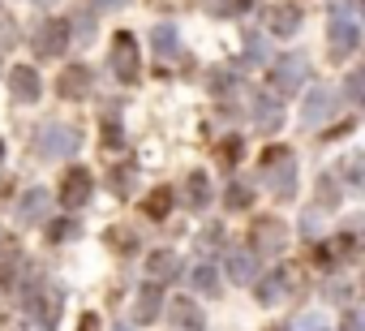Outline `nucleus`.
Wrapping results in <instances>:
<instances>
[{
  "instance_id": "nucleus-1",
  "label": "nucleus",
  "mask_w": 365,
  "mask_h": 331,
  "mask_svg": "<svg viewBox=\"0 0 365 331\" xmlns=\"http://www.w3.org/2000/svg\"><path fill=\"white\" fill-rule=\"evenodd\" d=\"M258 168H262V181H267V190L275 198H292V190H297V159H292V151H284V146L262 151Z\"/></svg>"
},
{
  "instance_id": "nucleus-2",
  "label": "nucleus",
  "mask_w": 365,
  "mask_h": 331,
  "mask_svg": "<svg viewBox=\"0 0 365 331\" xmlns=\"http://www.w3.org/2000/svg\"><path fill=\"white\" fill-rule=\"evenodd\" d=\"M78 146H82V133H78L73 125H65V121H48V125L35 133L39 159H65V155H73Z\"/></svg>"
},
{
  "instance_id": "nucleus-3",
  "label": "nucleus",
  "mask_w": 365,
  "mask_h": 331,
  "mask_svg": "<svg viewBox=\"0 0 365 331\" xmlns=\"http://www.w3.org/2000/svg\"><path fill=\"white\" fill-rule=\"evenodd\" d=\"M22 305L35 314L39 327H56L61 322V310H65V292L61 288H39V284H22Z\"/></svg>"
},
{
  "instance_id": "nucleus-4",
  "label": "nucleus",
  "mask_w": 365,
  "mask_h": 331,
  "mask_svg": "<svg viewBox=\"0 0 365 331\" xmlns=\"http://www.w3.org/2000/svg\"><path fill=\"white\" fill-rule=\"evenodd\" d=\"M361 48V26L352 18H331L327 22V56L331 61H348Z\"/></svg>"
},
{
  "instance_id": "nucleus-5",
  "label": "nucleus",
  "mask_w": 365,
  "mask_h": 331,
  "mask_svg": "<svg viewBox=\"0 0 365 331\" xmlns=\"http://www.w3.org/2000/svg\"><path fill=\"white\" fill-rule=\"evenodd\" d=\"M112 73L125 82V86H133L138 82V44H133V35L129 31H120L116 39H112Z\"/></svg>"
},
{
  "instance_id": "nucleus-6",
  "label": "nucleus",
  "mask_w": 365,
  "mask_h": 331,
  "mask_svg": "<svg viewBox=\"0 0 365 331\" xmlns=\"http://www.w3.org/2000/svg\"><path fill=\"white\" fill-rule=\"evenodd\" d=\"M335 108H339V91H331V86H314V91L305 95V103H301V121H305L309 129H318L322 121L335 116Z\"/></svg>"
},
{
  "instance_id": "nucleus-7",
  "label": "nucleus",
  "mask_w": 365,
  "mask_h": 331,
  "mask_svg": "<svg viewBox=\"0 0 365 331\" xmlns=\"http://www.w3.org/2000/svg\"><path fill=\"white\" fill-rule=\"evenodd\" d=\"M35 52L39 56H65L69 52V22L65 18H48L39 31H35Z\"/></svg>"
},
{
  "instance_id": "nucleus-8",
  "label": "nucleus",
  "mask_w": 365,
  "mask_h": 331,
  "mask_svg": "<svg viewBox=\"0 0 365 331\" xmlns=\"http://www.w3.org/2000/svg\"><path fill=\"white\" fill-rule=\"evenodd\" d=\"M305 78H309V61H305L301 52L279 56V61H275V69H271V86H275V91H297Z\"/></svg>"
},
{
  "instance_id": "nucleus-9",
  "label": "nucleus",
  "mask_w": 365,
  "mask_h": 331,
  "mask_svg": "<svg viewBox=\"0 0 365 331\" xmlns=\"http://www.w3.org/2000/svg\"><path fill=\"white\" fill-rule=\"evenodd\" d=\"M284 245H288V228H284V220L262 215V220L254 224V250H258V258H271V254H279Z\"/></svg>"
},
{
  "instance_id": "nucleus-10",
  "label": "nucleus",
  "mask_w": 365,
  "mask_h": 331,
  "mask_svg": "<svg viewBox=\"0 0 365 331\" xmlns=\"http://www.w3.org/2000/svg\"><path fill=\"white\" fill-rule=\"evenodd\" d=\"M91 190H95V181H91V173L86 168H69L65 177H61V207H69V211H78V207H86V198H91Z\"/></svg>"
},
{
  "instance_id": "nucleus-11",
  "label": "nucleus",
  "mask_w": 365,
  "mask_h": 331,
  "mask_svg": "<svg viewBox=\"0 0 365 331\" xmlns=\"http://www.w3.org/2000/svg\"><path fill=\"white\" fill-rule=\"evenodd\" d=\"M224 271H228V280L250 284V280L258 275V250H250V245H232V250L224 254Z\"/></svg>"
},
{
  "instance_id": "nucleus-12",
  "label": "nucleus",
  "mask_w": 365,
  "mask_h": 331,
  "mask_svg": "<svg viewBox=\"0 0 365 331\" xmlns=\"http://www.w3.org/2000/svg\"><path fill=\"white\" fill-rule=\"evenodd\" d=\"M48 211H52V194H48L43 185H31V190L18 198V220H22V224H39Z\"/></svg>"
},
{
  "instance_id": "nucleus-13",
  "label": "nucleus",
  "mask_w": 365,
  "mask_h": 331,
  "mask_svg": "<svg viewBox=\"0 0 365 331\" xmlns=\"http://www.w3.org/2000/svg\"><path fill=\"white\" fill-rule=\"evenodd\" d=\"M9 91H14L18 103H35V99L43 95V82H39V73H35L31 65H18V69L9 73Z\"/></svg>"
},
{
  "instance_id": "nucleus-14",
  "label": "nucleus",
  "mask_w": 365,
  "mask_h": 331,
  "mask_svg": "<svg viewBox=\"0 0 365 331\" xmlns=\"http://www.w3.org/2000/svg\"><path fill=\"white\" fill-rule=\"evenodd\" d=\"M254 121H258L262 133H275V129L284 125V103H279L275 95L258 91V95H254Z\"/></svg>"
},
{
  "instance_id": "nucleus-15",
  "label": "nucleus",
  "mask_w": 365,
  "mask_h": 331,
  "mask_svg": "<svg viewBox=\"0 0 365 331\" xmlns=\"http://www.w3.org/2000/svg\"><path fill=\"white\" fill-rule=\"evenodd\" d=\"M91 82H95V78H91L86 65H69V69L56 78V91H61L65 99H86V95H91Z\"/></svg>"
},
{
  "instance_id": "nucleus-16",
  "label": "nucleus",
  "mask_w": 365,
  "mask_h": 331,
  "mask_svg": "<svg viewBox=\"0 0 365 331\" xmlns=\"http://www.w3.org/2000/svg\"><path fill=\"white\" fill-rule=\"evenodd\" d=\"M163 310V288L150 280V284H142L138 288V297H133V318L146 327V322H155V314Z\"/></svg>"
},
{
  "instance_id": "nucleus-17",
  "label": "nucleus",
  "mask_w": 365,
  "mask_h": 331,
  "mask_svg": "<svg viewBox=\"0 0 365 331\" xmlns=\"http://www.w3.org/2000/svg\"><path fill=\"white\" fill-rule=\"evenodd\" d=\"M150 52H155L159 61H172V56L180 52V31H176L172 22H159V26L150 31Z\"/></svg>"
},
{
  "instance_id": "nucleus-18",
  "label": "nucleus",
  "mask_w": 365,
  "mask_h": 331,
  "mask_svg": "<svg viewBox=\"0 0 365 331\" xmlns=\"http://www.w3.org/2000/svg\"><path fill=\"white\" fill-rule=\"evenodd\" d=\"M146 275H150L155 284H168V280L180 275V258H176L172 250H155V254L146 258Z\"/></svg>"
},
{
  "instance_id": "nucleus-19",
  "label": "nucleus",
  "mask_w": 365,
  "mask_h": 331,
  "mask_svg": "<svg viewBox=\"0 0 365 331\" xmlns=\"http://www.w3.org/2000/svg\"><path fill=\"white\" fill-rule=\"evenodd\" d=\"M288 284H292V275L288 271H271V275H262L258 280V305H279L284 301V292H288Z\"/></svg>"
},
{
  "instance_id": "nucleus-20",
  "label": "nucleus",
  "mask_w": 365,
  "mask_h": 331,
  "mask_svg": "<svg viewBox=\"0 0 365 331\" xmlns=\"http://www.w3.org/2000/svg\"><path fill=\"white\" fill-rule=\"evenodd\" d=\"M172 322L185 327V331H202V327H207V314H202L190 297H176V301H172Z\"/></svg>"
},
{
  "instance_id": "nucleus-21",
  "label": "nucleus",
  "mask_w": 365,
  "mask_h": 331,
  "mask_svg": "<svg viewBox=\"0 0 365 331\" xmlns=\"http://www.w3.org/2000/svg\"><path fill=\"white\" fill-rule=\"evenodd\" d=\"M271 31L284 35V39L301 31V9L292 5V0H288V5H279V9H271Z\"/></svg>"
},
{
  "instance_id": "nucleus-22",
  "label": "nucleus",
  "mask_w": 365,
  "mask_h": 331,
  "mask_svg": "<svg viewBox=\"0 0 365 331\" xmlns=\"http://www.w3.org/2000/svg\"><path fill=\"white\" fill-rule=\"evenodd\" d=\"M190 288L202 292V297H220V271H215L211 263H198V267L190 271Z\"/></svg>"
},
{
  "instance_id": "nucleus-23",
  "label": "nucleus",
  "mask_w": 365,
  "mask_h": 331,
  "mask_svg": "<svg viewBox=\"0 0 365 331\" xmlns=\"http://www.w3.org/2000/svg\"><path fill=\"white\" fill-rule=\"evenodd\" d=\"M220 245H224V224H207V228L198 233V241H194L198 258H211V254H215Z\"/></svg>"
},
{
  "instance_id": "nucleus-24",
  "label": "nucleus",
  "mask_w": 365,
  "mask_h": 331,
  "mask_svg": "<svg viewBox=\"0 0 365 331\" xmlns=\"http://www.w3.org/2000/svg\"><path fill=\"white\" fill-rule=\"evenodd\" d=\"M250 203H254V190H250L245 181H232V185L224 190V207H228V211H250Z\"/></svg>"
},
{
  "instance_id": "nucleus-25",
  "label": "nucleus",
  "mask_w": 365,
  "mask_h": 331,
  "mask_svg": "<svg viewBox=\"0 0 365 331\" xmlns=\"http://www.w3.org/2000/svg\"><path fill=\"white\" fill-rule=\"evenodd\" d=\"M207 203H211V181H207V173H190V207L202 211Z\"/></svg>"
},
{
  "instance_id": "nucleus-26",
  "label": "nucleus",
  "mask_w": 365,
  "mask_h": 331,
  "mask_svg": "<svg viewBox=\"0 0 365 331\" xmlns=\"http://www.w3.org/2000/svg\"><path fill=\"white\" fill-rule=\"evenodd\" d=\"M168 211H172V190H155L146 198V215L150 220H168Z\"/></svg>"
},
{
  "instance_id": "nucleus-27",
  "label": "nucleus",
  "mask_w": 365,
  "mask_h": 331,
  "mask_svg": "<svg viewBox=\"0 0 365 331\" xmlns=\"http://www.w3.org/2000/svg\"><path fill=\"white\" fill-rule=\"evenodd\" d=\"M133 177H138V173H133V163H125V168H112V177H108L112 194H116V198H125V194H129V185H133Z\"/></svg>"
},
{
  "instance_id": "nucleus-28",
  "label": "nucleus",
  "mask_w": 365,
  "mask_h": 331,
  "mask_svg": "<svg viewBox=\"0 0 365 331\" xmlns=\"http://www.w3.org/2000/svg\"><path fill=\"white\" fill-rule=\"evenodd\" d=\"M339 198H344V190L335 185V177H322V181H318V203L331 211V207H339Z\"/></svg>"
},
{
  "instance_id": "nucleus-29",
  "label": "nucleus",
  "mask_w": 365,
  "mask_h": 331,
  "mask_svg": "<svg viewBox=\"0 0 365 331\" xmlns=\"http://www.w3.org/2000/svg\"><path fill=\"white\" fill-rule=\"evenodd\" d=\"M207 9L215 18H232V14H245L250 9V0H207Z\"/></svg>"
},
{
  "instance_id": "nucleus-30",
  "label": "nucleus",
  "mask_w": 365,
  "mask_h": 331,
  "mask_svg": "<svg viewBox=\"0 0 365 331\" xmlns=\"http://www.w3.org/2000/svg\"><path fill=\"white\" fill-rule=\"evenodd\" d=\"M267 61V44L258 35H245V65H262Z\"/></svg>"
},
{
  "instance_id": "nucleus-31",
  "label": "nucleus",
  "mask_w": 365,
  "mask_h": 331,
  "mask_svg": "<svg viewBox=\"0 0 365 331\" xmlns=\"http://www.w3.org/2000/svg\"><path fill=\"white\" fill-rule=\"evenodd\" d=\"M241 151H245V142H241L237 133L220 142V159H224V163H241Z\"/></svg>"
},
{
  "instance_id": "nucleus-32",
  "label": "nucleus",
  "mask_w": 365,
  "mask_h": 331,
  "mask_svg": "<svg viewBox=\"0 0 365 331\" xmlns=\"http://www.w3.org/2000/svg\"><path fill=\"white\" fill-rule=\"evenodd\" d=\"M73 18H78V22H73V31H78V39H82V44H91V39H95V18H91L86 9H78Z\"/></svg>"
},
{
  "instance_id": "nucleus-33",
  "label": "nucleus",
  "mask_w": 365,
  "mask_h": 331,
  "mask_svg": "<svg viewBox=\"0 0 365 331\" xmlns=\"http://www.w3.org/2000/svg\"><path fill=\"white\" fill-rule=\"evenodd\" d=\"M69 237H78V224H73V220H52L48 241H69Z\"/></svg>"
},
{
  "instance_id": "nucleus-34",
  "label": "nucleus",
  "mask_w": 365,
  "mask_h": 331,
  "mask_svg": "<svg viewBox=\"0 0 365 331\" xmlns=\"http://www.w3.org/2000/svg\"><path fill=\"white\" fill-rule=\"evenodd\" d=\"M344 173H348V181H356V185H365V155H352V159L344 163Z\"/></svg>"
},
{
  "instance_id": "nucleus-35",
  "label": "nucleus",
  "mask_w": 365,
  "mask_h": 331,
  "mask_svg": "<svg viewBox=\"0 0 365 331\" xmlns=\"http://www.w3.org/2000/svg\"><path fill=\"white\" fill-rule=\"evenodd\" d=\"M348 99H365V69L348 73Z\"/></svg>"
},
{
  "instance_id": "nucleus-36",
  "label": "nucleus",
  "mask_w": 365,
  "mask_h": 331,
  "mask_svg": "<svg viewBox=\"0 0 365 331\" xmlns=\"http://www.w3.org/2000/svg\"><path fill=\"white\" fill-rule=\"evenodd\" d=\"M14 39H18V26H14L9 18H0V52H9V48H14Z\"/></svg>"
},
{
  "instance_id": "nucleus-37",
  "label": "nucleus",
  "mask_w": 365,
  "mask_h": 331,
  "mask_svg": "<svg viewBox=\"0 0 365 331\" xmlns=\"http://www.w3.org/2000/svg\"><path fill=\"white\" fill-rule=\"evenodd\" d=\"M322 297H327L331 305H348V284H339V280H335V284H327V292H322Z\"/></svg>"
},
{
  "instance_id": "nucleus-38",
  "label": "nucleus",
  "mask_w": 365,
  "mask_h": 331,
  "mask_svg": "<svg viewBox=\"0 0 365 331\" xmlns=\"http://www.w3.org/2000/svg\"><path fill=\"white\" fill-rule=\"evenodd\" d=\"M211 91H215V95H228V91H232V73L215 69V73H211Z\"/></svg>"
},
{
  "instance_id": "nucleus-39",
  "label": "nucleus",
  "mask_w": 365,
  "mask_h": 331,
  "mask_svg": "<svg viewBox=\"0 0 365 331\" xmlns=\"http://www.w3.org/2000/svg\"><path fill=\"white\" fill-rule=\"evenodd\" d=\"M292 331H327V318H322V314H305Z\"/></svg>"
},
{
  "instance_id": "nucleus-40",
  "label": "nucleus",
  "mask_w": 365,
  "mask_h": 331,
  "mask_svg": "<svg viewBox=\"0 0 365 331\" xmlns=\"http://www.w3.org/2000/svg\"><path fill=\"white\" fill-rule=\"evenodd\" d=\"M120 142V129H116V121H103V146H116Z\"/></svg>"
},
{
  "instance_id": "nucleus-41",
  "label": "nucleus",
  "mask_w": 365,
  "mask_h": 331,
  "mask_svg": "<svg viewBox=\"0 0 365 331\" xmlns=\"http://www.w3.org/2000/svg\"><path fill=\"white\" fill-rule=\"evenodd\" d=\"M339 331H365V314H348Z\"/></svg>"
},
{
  "instance_id": "nucleus-42",
  "label": "nucleus",
  "mask_w": 365,
  "mask_h": 331,
  "mask_svg": "<svg viewBox=\"0 0 365 331\" xmlns=\"http://www.w3.org/2000/svg\"><path fill=\"white\" fill-rule=\"evenodd\" d=\"M108 241H112V245H125V250H133V233H108Z\"/></svg>"
},
{
  "instance_id": "nucleus-43",
  "label": "nucleus",
  "mask_w": 365,
  "mask_h": 331,
  "mask_svg": "<svg viewBox=\"0 0 365 331\" xmlns=\"http://www.w3.org/2000/svg\"><path fill=\"white\" fill-rule=\"evenodd\" d=\"M301 233H305V237H314V233H318V215H314V211L301 220Z\"/></svg>"
},
{
  "instance_id": "nucleus-44",
  "label": "nucleus",
  "mask_w": 365,
  "mask_h": 331,
  "mask_svg": "<svg viewBox=\"0 0 365 331\" xmlns=\"http://www.w3.org/2000/svg\"><path fill=\"white\" fill-rule=\"evenodd\" d=\"M125 0H95V9H120Z\"/></svg>"
},
{
  "instance_id": "nucleus-45",
  "label": "nucleus",
  "mask_w": 365,
  "mask_h": 331,
  "mask_svg": "<svg viewBox=\"0 0 365 331\" xmlns=\"http://www.w3.org/2000/svg\"><path fill=\"white\" fill-rule=\"evenodd\" d=\"M95 327H99V318H95V314H86V318H82V331H95Z\"/></svg>"
},
{
  "instance_id": "nucleus-46",
  "label": "nucleus",
  "mask_w": 365,
  "mask_h": 331,
  "mask_svg": "<svg viewBox=\"0 0 365 331\" xmlns=\"http://www.w3.org/2000/svg\"><path fill=\"white\" fill-rule=\"evenodd\" d=\"M356 18H361V22H365V0H356Z\"/></svg>"
},
{
  "instance_id": "nucleus-47",
  "label": "nucleus",
  "mask_w": 365,
  "mask_h": 331,
  "mask_svg": "<svg viewBox=\"0 0 365 331\" xmlns=\"http://www.w3.org/2000/svg\"><path fill=\"white\" fill-rule=\"evenodd\" d=\"M5 245H9V237H5V228H0V250H5Z\"/></svg>"
},
{
  "instance_id": "nucleus-48",
  "label": "nucleus",
  "mask_w": 365,
  "mask_h": 331,
  "mask_svg": "<svg viewBox=\"0 0 365 331\" xmlns=\"http://www.w3.org/2000/svg\"><path fill=\"white\" fill-rule=\"evenodd\" d=\"M35 5H52V0H35Z\"/></svg>"
},
{
  "instance_id": "nucleus-49",
  "label": "nucleus",
  "mask_w": 365,
  "mask_h": 331,
  "mask_svg": "<svg viewBox=\"0 0 365 331\" xmlns=\"http://www.w3.org/2000/svg\"><path fill=\"white\" fill-rule=\"evenodd\" d=\"M116 331H133V327H116Z\"/></svg>"
},
{
  "instance_id": "nucleus-50",
  "label": "nucleus",
  "mask_w": 365,
  "mask_h": 331,
  "mask_svg": "<svg viewBox=\"0 0 365 331\" xmlns=\"http://www.w3.org/2000/svg\"><path fill=\"white\" fill-rule=\"evenodd\" d=\"M271 331H284V327H271Z\"/></svg>"
}]
</instances>
